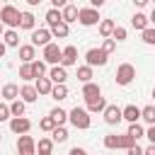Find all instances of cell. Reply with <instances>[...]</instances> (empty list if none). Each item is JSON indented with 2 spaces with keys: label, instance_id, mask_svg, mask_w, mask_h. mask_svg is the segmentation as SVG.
Listing matches in <instances>:
<instances>
[{
  "label": "cell",
  "instance_id": "obj_1",
  "mask_svg": "<svg viewBox=\"0 0 155 155\" xmlns=\"http://www.w3.org/2000/svg\"><path fill=\"white\" fill-rule=\"evenodd\" d=\"M68 121H70L75 128L85 131V128H90V111L82 109V107H75V109L68 111Z\"/></svg>",
  "mask_w": 155,
  "mask_h": 155
},
{
  "label": "cell",
  "instance_id": "obj_2",
  "mask_svg": "<svg viewBox=\"0 0 155 155\" xmlns=\"http://www.w3.org/2000/svg\"><path fill=\"white\" fill-rule=\"evenodd\" d=\"M0 22H2L5 27H10V29L19 27V10H17V7H12V5L0 7Z\"/></svg>",
  "mask_w": 155,
  "mask_h": 155
},
{
  "label": "cell",
  "instance_id": "obj_3",
  "mask_svg": "<svg viewBox=\"0 0 155 155\" xmlns=\"http://www.w3.org/2000/svg\"><path fill=\"white\" fill-rule=\"evenodd\" d=\"M114 78H116V85H124V87H126V85H131L133 78H136V68H133L131 63H121V65L116 68V75H114Z\"/></svg>",
  "mask_w": 155,
  "mask_h": 155
},
{
  "label": "cell",
  "instance_id": "obj_4",
  "mask_svg": "<svg viewBox=\"0 0 155 155\" xmlns=\"http://www.w3.org/2000/svg\"><path fill=\"white\" fill-rule=\"evenodd\" d=\"M102 17H99V10L97 7H85V10H78V22L82 24V27H92V24H97Z\"/></svg>",
  "mask_w": 155,
  "mask_h": 155
},
{
  "label": "cell",
  "instance_id": "obj_5",
  "mask_svg": "<svg viewBox=\"0 0 155 155\" xmlns=\"http://www.w3.org/2000/svg\"><path fill=\"white\" fill-rule=\"evenodd\" d=\"M85 61H87V65L90 68H94V65H107V61H109V53L107 51H102V48H90L87 53H85Z\"/></svg>",
  "mask_w": 155,
  "mask_h": 155
},
{
  "label": "cell",
  "instance_id": "obj_6",
  "mask_svg": "<svg viewBox=\"0 0 155 155\" xmlns=\"http://www.w3.org/2000/svg\"><path fill=\"white\" fill-rule=\"evenodd\" d=\"M17 153L19 155H36V140L27 133H22L17 138Z\"/></svg>",
  "mask_w": 155,
  "mask_h": 155
},
{
  "label": "cell",
  "instance_id": "obj_7",
  "mask_svg": "<svg viewBox=\"0 0 155 155\" xmlns=\"http://www.w3.org/2000/svg\"><path fill=\"white\" fill-rule=\"evenodd\" d=\"M61 51H63V48H58V44H53V41L46 44V46H44V61L51 63V65H58V63H61Z\"/></svg>",
  "mask_w": 155,
  "mask_h": 155
},
{
  "label": "cell",
  "instance_id": "obj_8",
  "mask_svg": "<svg viewBox=\"0 0 155 155\" xmlns=\"http://www.w3.org/2000/svg\"><path fill=\"white\" fill-rule=\"evenodd\" d=\"M29 128H31V121L29 119H24V116H12L10 119V131L12 133L22 136V133H29Z\"/></svg>",
  "mask_w": 155,
  "mask_h": 155
},
{
  "label": "cell",
  "instance_id": "obj_9",
  "mask_svg": "<svg viewBox=\"0 0 155 155\" xmlns=\"http://www.w3.org/2000/svg\"><path fill=\"white\" fill-rule=\"evenodd\" d=\"M102 116H104V121H107L109 126H116L119 121H124V119H121V109H119L116 104H107L104 111H102Z\"/></svg>",
  "mask_w": 155,
  "mask_h": 155
},
{
  "label": "cell",
  "instance_id": "obj_10",
  "mask_svg": "<svg viewBox=\"0 0 155 155\" xmlns=\"http://www.w3.org/2000/svg\"><path fill=\"white\" fill-rule=\"evenodd\" d=\"M51 44V29H31V46H46Z\"/></svg>",
  "mask_w": 155,
  "mask_h": 155
},
{
  "label": "cell",
  "instance_id": "obj_11",
  "mask_svg": "<svg viewBox=\"0 0 155 155\" xmlns=\"http://www.w3.org/2000/svg\"><path fill=\"white\" fill-rule=\"evenodd\" d=\"M75 61H78V48L75 46H65L61 51V65L63 68H70V65H75Z\"/></svg>",
  "mask_w": 155,
  "mask_h": 155
},
{
  "label": "cell",
  "instance_id": "obj_12",
  "mask_svg": "<svg viewBox=\"0 0 155 155\" xmlns=\"http://www.w3.org/2000/svg\"><path fill=\"white\" fill-rule=\"evenodd\" d=\"M19 97H22L24 104H29V102H36V99H39V92H36L34 85H22V87H19Z\"/></svg>",
  "mask_w": 155,
  "mask_h": 155
},
{
  "label": "cell",
  "instance_id": "obj_13",
  "mask_svg": "<svg viewBox=\"0 0 155 155\" xmlns=\"http://www.w3.org/2000/svg\"><path fill=\"white\" fill-rule=\"evenodd\" d=\"M121 119H124V121H128V124H133V121H138V119H140V109H138L136 104H128V107H124V109H121Z\"/></svg>",
  "mask_w": 155,
  "mask_h": 155
},
{
  "label": "cell",
  "instance_id": "obj_14",
  "mask_svg": "<svg viewBox=\"0 0 155 155\" xmlns=\"http://www.w3.org/2000/svg\"><path fill=\"white\" fill-rule=\"evenodd\" d=\"M34 58H36V46H31V44L19 46V61L22 63H31Z\"/></svg>",
  "mask_w": 155,
  "mask_h": 155
},
{
  "label": "cell",
  "instance_id": "obj_15",
  "mask_svg": "<svg viewBox=\"0 0 155 155\" xmlns=\"http://www.w3.org/2000/svg\"><path fill=\"white\" fill-rule=\"evenodd\" d=\"M48 78H51V82H53V85L65 82V80H68V70H65L63 65H53V68H51V73H48Z\"/></svg>",
  "mask_w": 155,
  "mask_h": 155
},
{
  "label": "cell",
  "instance_id": "obj_16",
  "mask_svg": "<svg viewBox=\"0 0 155 155\" xmlns=\"http://www.w3.org/2000/svg\"><path fill=\"white\" fill-rule=\"evenodd\" d=\"M102 94V90H99V85L97 82H82V97L85 99H94V97H99Z\"/></svg>",
  "mask_w": 155,
  "mask_h": 155
},
{
  "label": "cell",
  "instance_id": "obj_17",
  "mask_svg": "<svg viewBox=\"0 0 155 155\" xmlns=\"http://www.w3.org/2000/svg\"><path fill=\"white\" fill-rule=\"evenodd\" d=\"M87 102V111L90 114H102L104 111V107H107V102H104V97L99 94V97H94V99H85Z\"/></svg>",
  "mask_w": 155,
  "mask_h": 155
},
{
  "label": "cell",
  "instance_id": "obj_18",
  "mask_svg": "<svg viewBox=\"0 0 155 155\" xmlns=\"http://www.w3.org/2000/svg\"><path fill=\"white\" fill-rule=\"evenodd\" d=\"M19 29H36V17L31 12H19Z\"/></svg>",
  "mask_w": 155,
  "mask_h": 155
},
{
  "label": "cell",
  "instance_id": "obj_19",
  "mask_svg": "<svg viewBox=\"0 0 155 155\" xmlns=\"http://www.w3.org/2000/svg\"><path fill=\"white\" fill-rule=\"evenodd\" d=\"M61 17H63L65 24L78 22V7H75V5H65V7H61Z\"/></svg>",
  "mask_w": 155,
  "mask_h": 155
},
{
  "label": "cell",
  "instance_id": "obj_20",
  "mask_svg": "<svg viewBox=\"0 0 155 155\" xmlns=\"http://www.w3.org/2000/svg\"><path fill=\"white\" fill-rule=\"evenodd\" d=\"M70 34V29H68V24L61 19V22H56V24H51V36H56V39H65Z\"/></svg>",
  "mask_w": 155,
  "mask_h": 155
},
{
  "label": "cell",
  "instance_id": "obj_21",
  "mask_svg": "<svg viewBox=\"0 0 155 155\" xmlns=\"http://www.w3.org/2000/svg\"><path fill=\"white\" fill-rule=\"evenodd\" d=\"M34 87H36V92L39 94H51V87H53V82H51V78H36V82H34Z\"/></svg>",
  "mask_w": 155,
  "mask_h": 155
},
{
  "label": "cell",
  "instance_id": "obj_22",
  "mask_svg": "<svg viewBox=\"0 0 155 155\" xmlns=\"http://www.w3.org/2000/svg\"><path fill=\"white\" fill-rule=\"evenodd\" d=\"M2 44H5V46H19V34H17L15 29L2 31Z\"/></svg>",
  "mask_w": 155,
  "mask_h": 155
},
{
  "label": "cell",
  "instance_id": "obj_23",
  "mask_svg": "<svg viewBox=\"0 0 155 155\" xmlns=\"http://www.w3.org/2000/svg\"><path fill=\"white\" fill-rule=\"evenodd\" d=\"M0 97H5L7 102H12V99H17V97H19V87L10 82V85H5V87H2V92H0Z\"/></svg>",
  "mask_w": 155,
  "mask_h": 155
},
{
  "label": "cell",
  "instance_id": "obj_24",
  "mask_svg": "<svg viewBox=\"0 0 155 155\" xmlns=\"http://www.w3.org/2000/svg\"><path fill=\"white\" fill-rule=\"evenodd\" d=\"M36 153H39V155H51V153H53V140H51V138H41V140L36 143Z\"/></svg>",
  "mask_w": 155,
  "mask_h": 155
},
{
  "label": "cell",
  "instance_id": "obj_25",
  "mask_svg": "<svg viewBox=\"0 0 155 155\" xmlns=\"http://www.w3.org/2000/svg\"><path fill=\"white\" fill-rule=\"evenodd\" d=\"M148 22H150V19H148V17L143 15V12H136V15L131 17V24H133V27H136L138 31H143V29L148 27Z\"/></svg>",
  "mask_w": 155,
  "mask_h": 155
},
{
  "label": "cell",
  "instance_id": "obj_26",
  "mask_svg": "<svg viewBox=\"0 0 155 155\" xmlns=\"http://www.w3.org/2000/svg\"><path fill=\"white\" fill-rule=\"evenodd\" d=\"M51 97H53V99H58V102H61V99H65V97H68V87H65V82L53 85V87H51Z\"/></svg>",
  "mask_w": 155,
  "mask_h": 155
},
{
  "label": "cell",
  "instance_id": "obj_27",
  "mask_svg": "<svg viewBox=\"0 0 155 155\" xmlns=\"http://www.w3.org/2000/svg\"><path fill=\"white\" fill-rule=\"evenodd\" d=\"M48 116H53V121H56L58 126H63V124L68 121V111H65V109H61V107L51 109V114H48Z\"/></svg>",
  "mask_w": 155,
  "mask_h": 155
},
{
  "label": "cell",
  "instance_id": "obj_28",
  "mask_svg": "<svg viewBox=\"0 0 155 155\" xmlns=\"http://www.w3.org/2000/svg\"><path fill=\"white\" fill-rule=\"evenodd\" d=\"M51 140H53V143H63V140H68V131H65V126H56V128L51 131Z\"/></svg>",
  "mask_w": 155,
  "mask_h": 155
},
{
  "label": "cell",
  "instance_id": "obj_29",
  "mask_svg": "<svg viewBox=\"0 0 155 155\" xmlns=\"http://www.w3.org/2000/svg\"><path fill=\"white\" fill-rule=\"evenodd\" d=\"M104 148H109V150L121 148V136H116V133H107V136H104Z\"/></svg>",
  "mask_w": 155,
  "mask_h": 155
},
{
  "label": "cell",
  "instance_id": "obj_30",
  "mask_svg": "<svg viewBox=\"0 0 155 155\" xmlns=\"http://www.w3.org/2000/svg\"><path fill=\"white\" fill-rule=\"evenodd\" d=\"M114 27H116V24H114L111 19H99V34H102L104 39H107V36H111Z\"/></svg>",
  "mask_w": 155,
  "mask_h": 155
},
{
  "label": "cell",
  "instance_id": "obj_31",
  "mask_svg": "<svg viewBox=\"0 0 155 155\" xmlns=\"http://www.w3.org/2000/svg\"><path fill=\"white\" fill-rule=\"evenodd\" d=\"M19 78H22L24 82L36 80V78H34V70H31V63H22V65H19Z\"/></svg>",
  "mask_w": 155,
  "mask_h": 155
},
{
  "label": "cell",
  "instance_id": "obj_32",
  "mask_svg": "<svg viewBox=\"0 0 155 155\" xmlns=\"http://www.w3.org/2000/svg\"><path fill=\"white\" fill-rule=\"evenodd\" d=\"M126 133H128L131 138H136V140L145 136V131H143V126H140L138 121H133V124H128V131H126Z\"/></svg>",
  "mask_w": 155,
  "mask_h": 155
},
{
  "label": "cell",
  "instance_id": "obj_33",
  "mask_svg": "<svg viewBox=\"0 0 155 155\" xmlns=\"http://www.w3.org/2000/svg\"><path fill=\"white\" fill-rule=\"evenodd\" d=\"M10 114L12 116H24V102L17 97V99H12V104H10Z\"/></svg>",
  "mask_w": 155,
  "mask_h": 155
},
{
  "label": "cell",
  "instance_id": "obj_34",
  "mask_svg": "<svg viewBox=\"0 0 155 155\" xmlns=\"http://www.w3.org/2000/svg\"><path fill=\"white\" fill-rule=\"evenodd\" d=\"M140 119L153 126V124H155V107H143V109H140Z\"/></svg>",
  "mask_w": 155,
  "mask_h": 155
},
{
  "label": "cell",
  "instance_id": "obj_35",
  "mask_svg": "<svg viewBox=\"0 0 155 155\" xmlns=\"http://www.w3.org/2000/svg\"><path fill=\"white\" fill-rule=\"evenodd\" d=\"M63 17H61V10L58 7H51L48 12H46V24L51 27V24H56V22H61Z\"/></svg>",
  "mask_w": 155,
  "mask_h": 155
},
{
  "label": "cell",
  "instance_id": "obj_36",
  "mask_svg": "<svg viewBox=\"0 0 155 155\" xmlns=\"http://www.w3.org/2000/svg\"><path fill=\"white\" fill-rule=\"evenodd\" d=\"M78 80L80 82H90L92 80V68L90 65H80L78 68Z\"/></svg>",
  "mask_w": 155,
  "mask_h": 155
},
{
  "label": "cell",
  "instance_id": "obj_37",
  "mask_svg": "<svg viewBox=\"0 0 155 155\" xmlns=\"http://www.w3.org/2000/svg\"><path fill=\"white\" fill-rule=\"evenodd\" d=\"M31 70H34V78L46 75V61H31Z\"/></svg>",
  "mask_w": 155,
  "mask_h": 155
},
{
  "label": "cell",
  "instance_id": "obj_38",
  "mask_svg": "<svg viewBox=\"0 0 155 155\" xmlns=\"http://www.w3.org/2000/svg\"><path fill=\"white\" fill-rule=\"evenodd\" d=\"M56 126H58V124L53 121V116H44V119L39 121V128H41V131H48V133H51Z\"/></svg>",
  "mask_w": 155,
  "mask_h": 155
},
{
  "label": "cell",
  "instance_id": "obj_39",
  "mask_svg": "<svg viewBox=\"0 0 155 155\" xmlns=\"http://www.w3.org/2000/svg\"><path fill=\"white\" fill-rule=\"evenodd\" d=\"M140 34H143V41H145L148 46H155V27H145Z\"/></svg>",
  "mask_w": 155,
  "mask_h": 155
},
{
  "label": "cell",
  "instance_id": "obj_40",
  "mask_svg": "<svg viewBox=\"0 0 155 155\" xmlns=\"http://www.w3.org/2000/svg\"><path fill=\"white\" fill-rule=\"evenodd\" d=\"M111 39H114V41H124V39H126V29H124V27H114Z\"/></svg>",
  "mask_w": 155,
  "mask_h": 155
},
{
  "label": "cell",
  "instance_id": "obj_41",
  "mask_svg": "<svg viewBox=\"0 0 155 155\" xmlns=\"http://www.w3.org/2000/svg\"><path fill=\"white\" fill-rule=\"evenodd\" d=\"M102 51H107V53L116 51V41H114L111 36H107V39H104V44H102Z\"/></svg>",
  "mask_w": 155,
  "mask_h": 155
},
{
  "label": "cell",
  "instance_id": "obj_42",
  "mask_svg": "<svg viewBox=\"0 0 155 155\" xmlns=\"http://www.w3.org/2000/svg\"><path fill=\"white\" fill-rule=\"evenodd\" d=\"M131 145H136V138H131L128 133H124V136H121V148L126 150V148H131Z\"/></svg>",
  "mask_w": 155,
  "mask_h": 155
},
{
  "label": "cell",
  "instance_id": "obj_43",
  "mask_svg": "<svg viewBox=\"0 0 155 155\" xmlns=\"http://www.w3.org/2000/svg\"><path fill=\"white\" fill-rule=\"evenodd\" d=\"M12 114H10V107L7 104H0V121H7Z\"/></svg>",
  "mask_w": 155,
  "mask_h": 155
},
{
  "label": "cell",
  "instance_id": "obj_44",
  "mask_svg": "<svg viewBox=\"0 0 155 155\" xmlns=\"http://www.w3.org/2000/svg\"><path fill=\"white\" fill-rule=\"evenodd\" d=\"M126 155H143V148L136 143V145H131V148H126Z\"/></svg>",
  "mask_w": 155,
  "mask_h": 155
},
{
  "label": "cell",
  "instance_id": "obj_45",
  "mask_svg": "<svg viewBox=\"0 0 155 155\" xmlns=\"http://www.w3.org/2000/svg\"><path fill=\"white\" fill-rule=\"evenodd\" d=\"M145 136H148V140H150V143L155 145V124H153V126H150V128L145 131Z\"/></svg>",
  "mask_w": 155,
  "mask_h": 155
},
{
  "label": "cell",
  "instance_id": "obj_46",
  "mask_svg": "<svg viewBox=\"0 0 155 155\" xmlns=\"http://www.w3.org/2000/svg\"><path fill=\"white\" fill-rule=\"evenodd\" d=\"M70 155H87V150H85V148H73Z\"/></svg>",
  "mask_w": 155,
  "mask_h": 155
},
{
  "label": "cell",
  "instance_id": "obj_47",
  "mask_svg": "<svg viewBox=\"0 0 155 155\" xmlns=\"http://www.w3.org/2000/svg\"><path fill=\"white\" fill-rule=\"evenodd\" d=\"M51 2H53V7H58V10H61V7H65V5H68V0H51Z\"/></svg>",
  "mask_w": 155,
  "mask_h": 155
},
{
  "label": "cell",
  "instance_id": "obj_48",
  "mask_svg": "<svg viewBox=\"0 0 155 155\" xmlns=\"http://www.w3.org/2000/svg\"><path fill=\"white\" fill-rule=\"evenodd\" d=\"M143 155H155V145H153V143H150V145H148V148H145V150H143Z\"/></svg>",
  "mask_w": 155,
  "mask_h": 155
},
{
  "label": "cell",
  "instance_id": "obj_49",
  "mask_svg": "<svg viewBox=\"0 0 155 155\" xmlns=\"http://www.w3.org/2000/svg\"><path fill=\"white\" fill-rule=\"evenodd\" d=\"M104 2H107V0H90V5H92V7H97V10H99Z\"/></svg>",
  "mask_w": 155,
  "mask_h": 155
},
{
  "label": "cell",
  "instance_id": "obj_50",
  "mask_svg": "<svg viewBox=\"0 0 155 155\" xmlns=\"http://www.w3.org/2000/svg\"><path fill=\"white\" fill-rule=\"evenodd\" d=\"M133 2H136V7H143V5H148L150 0H133Z\"/></svg>",
  "mask_w": 155,
  "mask_h": 155
},
{
  "label": "cell",
  "instance_id": "obj_51",
  "mask_svg": "<svg viewBox=\"0 0 155 155\" xmlns=\"http://www.w3.org/2000/svg\"><path fill=\"white\" fill-rule=\"evenodd\" d=\"M27 2H29L31 7H36V5H41V0H27Z\"/></svg>",
  "mask_w": 155,
  "mask_h": 155
},
{
  "label": "cell",
  "instance_id": "obj_52",
  "mask_svg": "<svg viewBox=\"0 0 155 155\" xmlns=\"http://www.w3.org/2000/svg\"><path fill=\"white\" fill-rule=\"evenodd\" d=\"M5 48H7V46H5V44H2V41H0V58H2V56H5Z\"/></svg>",
  "mask_w": 155,
  "mask_h": 155
},
{
  "label": "cell",
  "instance_id": "obj_53",
  "mask_svg": "<svg viewBox=\"0 0 155 155\" xmlns=\"http://www.w3.org/2000/svg\"><path fill=\"white\" fill-rule=\"evenodd\" d=\"M148 19H150V22L155 24V7H153V12H150V17H148Z\"/></svg>",
  "mask_w": 155,
  "mask_h": 155
},
{
  "label": "cell",
  "instance_id": "obj_54",
  "mask_svg": "<svg viewBox=\"0 0 155 155\" xmlns=\"http://www.w3.org/2000/svg\"><path fill=\"white\" fill-rule=\"evenodd\" d=\"M2 27H5V24H2V22H0V36H2Z\"/></svg>",
  "mask_w": 155,
  "mask_h": 155
},
{
  "label": "cell",
  "instance_id": "obj_55",
  "mask_svg": "<svg viewBox=\"0 0 155 155\" xmlns=\"http://www.w3.org/2000/svg\"><path fill=\"white\" fill-rule=\"evenodd\" d=\"M153 97H155V90H153Z\"/></svg>",
  "mask_w": 155,
  "mask_h": 155
},
{
  "label": "cell",
  "instance_id": "obj_56",
  "mask_svg": "<svg viewBox=\"0 0 155 155\" xmlns=\"http://www.w3.org/2000/svg\"><path fill=\"white\" fill-rule=\"evenodd\" d=\"M0 140H2V136H0Z\"/></svg>",
  "mask_w": 155,
  "mask_h": 155
},
{
  "label": "cell",
  "instance_id": "obj_57",
  "mask_svg": "<svg viewBox=\"0 0 155 155\" xmlns=\"http://www.w3.org/2000/svg\"><path fill=\"white\" fill-rule=\"evenodd\" d=\"M51 155H53V153H51Z\"/></svg>",
  "mask_w": 155,
  "mask_h": 155
},
{
  "label": "cell",
  "instance_id": "obj_58",
  "mask_svg": "<svg viewBox=\"0 0 155 155\" xmlns=\"http://www.w3.org/2000/svg\"><path fill=\"white\" fill-rule=\"evenodd\" d=\"M153 2H155V0H153Z\"/></svg>",
  "mask_w": 155,
  "mask_h": 155
}]
</instances>
